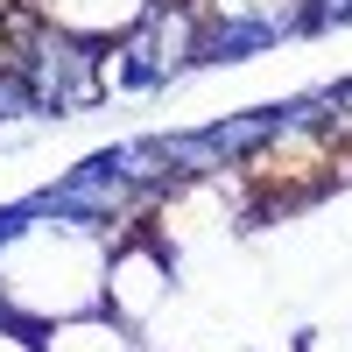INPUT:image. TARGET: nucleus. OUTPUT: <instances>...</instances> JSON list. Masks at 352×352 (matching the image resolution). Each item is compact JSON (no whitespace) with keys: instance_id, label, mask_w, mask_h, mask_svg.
Wrapping results in <instances>:
<instances>
[{"instance_id":"nucleus-1","label":"nucleus","mask_w":352,"mask_h":352,"mask_svg":"<svg viewBox=\"0 0 352 352\" xmlns=\"http://www.w3.org/2000/svg\"><path fill=\"white\" fill-rule=\"evenodd\" d=\"M134 226V219H127ZM120 226L99 219H36L21 240L0 254V310L28 331H50L64 317L106 310V254Z\"/></svg>"},{"instance_id":"nucleus-2","label":"nucleus","mask_w":352,"mask_h":352,"mask_svg":"<svg viewBox=\"0 0 352 352\" xmlns=\"http://www.w3.org/2000/svg\"><path fill=\"white\" fill-rule=\"evenodd\" d=\"M28 14H36L43 28H56V36H78V43H120L134 36L141 21H148L155 0H21Z\"/></svg>"},{"instance_id":"nucleus-3","label":"nucleus","mask_w":352,"mask_h":352,"mask_svg":"<svg viewBox=\"0 0 352 352\" xmlns=\"http://www.w3.org/2000/svg\"><path fill=\"white\" fill-rule=\"evenodd\" d=\"M43 352H148L134 324H120L113 310H85V317H64V324L43 331Z\"/></svg>"},{"instance_id":"nucleus-4","label":"nucleus","mask_w":352,"mask_h":352,"mask_svg":"<svg viewBox=\"0 0 352 352\" xmlns=\"http://www.w3.org/2000/svg\"><path fill=\"white\" fill-rule=\"evenodd\" d=\"M275 43H289L275 21H204L197 71H226V64H247V56H268Z\"/></svg>"},{"instance_id":"nucleus-5","label":"nucleus","mask_w":352,"mask_h":352,"mask_svg":"<svg viewBox=\"0 0 352 352\" xmlns=\"http://www.w3.org/2000/svg\"><path fill=\"white\" fill-rule=\"evenodd\" d=\"M0 352H43V331H28V324H0Z\"/></svg>"}]
</instances>
